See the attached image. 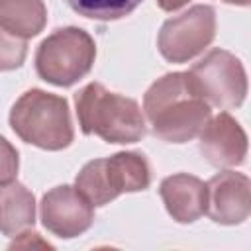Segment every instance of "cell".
<instances>
[{"mask_svg":"<svg viewBox=\"0 0 251 251\" xmlns=\"http://www.w3.org/2000/svg\"><path fill=\"white\" fill-rule=\"evenodd\" d=\"M18 235H20V239H14L10 243V249H14V247H27V245H33V243H37L41 247H51L47 241L39 239V233L37 231H20Z\"/></svg>","mask_w":251,"mask_h":251,"instance_id":"e0dca14e","label":"cell"},{"mask_svg":"<svg viewBox=\"0 0 251 251\" xmlns=\"http://www.w3.org/2000/svg\"><path fill=\"white\" fill-rule=\"evenodd\" d=\"M20 169V157L18 149L0 135V184H8L16 180Z\"/></svg>","mask_w":251,"mask_h":251,"instance_id":"2e32d148","label":"cell"},{"mask_svg":"<svg viewBox=\"0 0 251 251\" xmlns=\"http://www.w3.org/2000/svg\"><path fill=\"white\" fill-rule=\"evenodd\" d=\"M96 43L88 31L69 25L47 35L35 51V71L41 80L55 86H73L94 65Z\"/></svg>","mask_w":251,"mask_h":251,"instance_id":"5b68a950","label":"cell"},{"mask_svg":"<svg viewBox=\"0 0 251 251\" xmlns=\"http://www.w3.org/2000/svg\"><path fill=\"white\" fill-rule=\"evenodd\" d=\"M41 224L61 239H73L84 233L94 222V206L76 186H55L43 194L39 204Z\"/></svg>","mask_w":251,"mask_h":251,"instance_id":"ba28073f","label":"cell"},{"mask_svg":"<svg viewBox=\"0 0 251 251\" xmlns=\"http://www.w3.org/2000/svg\"><path fill=\"white\" fill-rule=\"evenodd\" d=\"M159 8L165 10V12H176L180 10L184 4H188V0H157Z\"/></svg>","mask_w":251,"mask_h":251,"instance_id":"ac0fdd59","label":"cell"},{"mask_svg":"<svg viewBox=\"0 0 251 251\" xmlns=\"http://www.w3.org/2000/svg\"><path fill=\"white\" fill-rule=\"evenodd\" d=\"M35 224V198L22 182L0 184V231L8 237Z\"/></svg>","mask_w":251,"mask_h":251,"instance_id":"7c38bea8","label":"cell"},{"mask_svg":"<svg viewBox=\"0 0 251 251\" xmlns=\"http://www.w3.org/2000/svg\"><path fill=\"white\" fill-rule=\"evenodd\" d=\"M212 106L196 92L188 73H167L143 96V116L155 137L186 143L198 137L212 116Z\"/></svg>","mask_w":251,"mask_h":251,"instance_id":"6da1fadb","label":"cell"},{"mask_svg":"<svg viewBox=\"0 0 251 251\" xmlns=\"http://www.w3.org/2000/svg\"><path fill=\"white\" fill-rule=\"evenodd\" d=\"M206 214L222 226L243 224L251 214L249 176L235 171L214 175L206 182Z\"/></svg>","mask_w":251,"mask_h":251,"instance_id":"9c48e42d","label":"cell"},{"mask_svg":"<svg viewBox=\"0 0 251 251\" xmlns=\"http://www.w3.org/2000/svg\"><path fill=\"white\" fill-rule=\"evenodd\" d=\"M149 184V161L137 151H120L106 159H92L75 178V186L94 208L116 200L124 192L145 190Z\"/></svg>","mask_w":251,"mask_h":251,"instance_id":"277c9868","label":"cell"},{"mask_svg":"<svg viewBox=\"0 0 251 251\" xmlns=\"http://www.w3.org/2000/svg\"><path fill=\"white\" fill-rule=\"evenodd\" d=\"M10 126L22 141L45 151H61L75 139L69 102L41 88H31L14 102Z\"/></svg>","mask_w":251,"mask_h":251,"instance_id":"3957f363","label":"cell"},{"mask_svg":"<svg viewBox=\"0 0 251 251\" xmlns=\"http://www.w3.org/2000/svg\"><path fill=\"white\" fill-rule=\"evenodd\" d=\"M47 8L43 0H0V25L18 37L29 39L43 31Z\"/></svg>","mask_w":251,"mask_h":251,"instance_id":"4fadbf2b","label":"cell"},{"mask_svg":"<svg viewBox=\"0 0 251 251\" xmlns=\"http://www.w3.org/2000/svg\"><path fill=\"white\" fill-rule=\"evenodd\" d=\"M188 78L196 92L214 108H239L247 96V73L243 63L226 49H210L192 69Z\"/></svg>","mask_w":251,"mask_h":251,"instance_id":"8992f818","label":"cell"},{"mask_svg":"<svg viewBox=\"0 0 251 251\" xmlns=\"http://www.w3.org/2000/svg\"><path fill=\"white\" fill-rule=\"evenodd\" d=\"M198 147L204 159L218 169L239 167L247 157V133L227 112H220L204 124L198 133Z\"/></svg>","mask_w":251,"mask_h":251,"instance_id":"30bf717a","label":"cell"},{"mask_svg":"<svg viewBox=\"0 0 251 251\" xmlns=\"http://www.w3.org/2000/svg\"><path fill=\"white\" fill-rule=\"evenodd\" d=\"M65 2L78 16L98 22H112L129 16L143 0H65Z\"/></svg>","mask_w":251,"mask_h":251,"instance_id":"5bb4252c","label":"cell"},{"mask_svg":"<svg viewBox=\"0 0 251 251\" xmlns=\"http://www.w3.org/2000/svg\"><path fill=\"white\" fill-rule=\"evenodd\" d=\"M76 118L84 135L106 143H137L147 133L145 116L133 98L110 92L100 82H88L75 94Z\"/></svg>","mask_w":251,"mask_h":251,"instance_id":"7a4b0ae2","label":"cell"},{"mask_svg":"<svg viewBox=\"0 0 251 251\" xmlns=\"http://www.w3.org/2000/svg\"><path fill=\"white\" fill-rule=\"evenodd\" d=\"M27 55V43L24 37L14 35L0 25V71L20 69Z\"/></svg>","mask_w":251,"mask_h":251,"instance_id":"9a60e30c","label":"cell"},{"mask_svg":"<svg viewBox=\"0 0 251 251\" xmlns=\"http://www.w3.org/2000/svg\"><path fill=\"white\" fill-rule=\"evenodd\" d=\"M214 37L216 10L208 4H196L161 25L157 47L169 63H188L204 53Z\"/></svg>","mask_w":251,"mask_h":251,"instance_id":"52a82bcc","label":"cell"},{"mask_svg":"<svg viewBox=\"0 0 251 251\" xmlns=\"http://www.w3.org/2000/svg\"><path fill=\"white\" fill-rule=\"evenodd\" d=\"M224 2H227V4H239V6H247L249 4V0H224Z\"/></svg>","mask_w":251,"mask_h":251,"instance_id":"d6986e66","label":"cell"},{"mask_svg":"<svg viewBox=\"0 0 251 251\" xmlns=\"http://www.w3.org/2000/svg\"><path fill=\"white\" fill-rule=\"evenodd\" d=\"M159 194L173 220L192 224L206 214V182L188 173H176L161 180Z\"/></svg>","mask_w":251,"mask_h":251,"instance_id":"8fae6325","label":"cell"}]
</instances>
